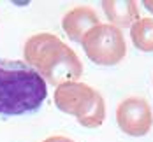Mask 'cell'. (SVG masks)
Wrapping results in <instances>:
<instances>
[{"instance_id": "obj_1", "label": "cell", "mask_w": 153, "mask_h": 142, "mask_svg": "<svg viewBox=\"0 0 153 142\" xmlns=\"http://www.w3.org/2000/svg\"><path fill=\"white\" fill-rule=\"evenodd\" d=\"M48 84L30 65L0 60V116H25L41 109Z\"/></svg>"}, {"instance_id": "obj_2", "label": "cell", "mask_w": 153, "mask_h": 142, "mask_svg": "<svg viewBox=\"0 0 153 142\" xmlns=\"http://www.w3.org/2000/svg\"><path fill=\"white\" fill-rule=\"evenodd\" d=\"M25 63L53 86L76 82L83 74V63L76 53L53 33H35L23 47Z\"/></svg>"}, {"instance_id": "obj_3", "label": "cell", "mask_w": 153, "mask_h": 142, "mask_svg": "<svg viewBox=\"0 0 153 142\" xmlns=\"http://www.w3.org/2000/svg\"><path fill=\"white\" fill-rule=\"evenodd\" d=\"M55 105L77 119L85 128H99L106 119V104L102 95L85 82H65L56 86Z\"/></svg>"}, {"instance_id": "obj_4", "label": "cell", "mask_w": 153, "mask_h": 142, "mask_svg": "<svg viewBox=\"0 0 153 142\" xmlns=\"http://www.w3.org/2000/svg\"><path fill=\"white\" fill-rule=\"evenodd\" d=\"M83 49L95 65L113 67L127 54V42L120 28L100 23L83 37Z\"/></svg>"}, {"instance_id": "obj_5", "label": "cell", "mask_w": 153, "mask_h": 142, "mask_svg": "<svg viewBox=\"0 0 153 142\" xmlns=\"http://www.w3.org/2000/svg\"><path fill=\"white\" fill-rule=\"evenodd\" d=\"M116 123L123 133L143 137L153 126V112L150 104L141 96L125 98L116 107Z\"/></svg>"}, {"instance_id": "obj_6", "label": "cell", "mask_w": 153, "mask_h": 142, "mask_svg": "<svg viewBox=\"0 0 153 142\" xmlns=\"http://www.w3.org/2000/svg\"><path fill=\"white\" fill-rule=\"evenodd\" d=\"M97 25H100V19L97 13L88 5H79V7L71 9L62 19L63 32L72 42H77V44H81L83 37Z\"/></svg>"}, {"instance_id": "obj_7", "label": "cell", "mask_w": 153, "mask_h": 142, "mask_svg": "<svg viewBox=\"0 0 153 142\" xmlns=\"http://www.w3.org/2000/svg\"><path fill=\"white\" fill-rule=\"evenodd\" d=\"M102 9L111 25L116 28L132 26L139 19L137 4L134 0H104Z\"/></svg>"}, {"instance_id": "obj_8", "label": "cell", "mask_w": 153, "mask_h": 142, "mask_svg": "<svg viewBox=\"0 0 153 142\" xmlns=\"http://www.w3.org/2000/svg\"><path fill=\"white\" fill-rule=\"evenodd\" d=\"M130 39L134 47L143 53H153V19L152 18H139L130 26Z\"/></svg>"}, {"instance_id": "obj_9", "label": "cell", "mask_w": 153, "mask_h": 142, "mask_svg": "<svg viewBox=\"0 0 153 142\" xmlns=\"http://www.w3.org/2000/svg\"><path fill=\"white\" fill-rule=\"evenodd\" d=\"M42 142H74V141H72V139H69V137H63V135H53V137L44 139Z\"/></svg>"}, {"instance_id": "obj_10", "label": "cell", "mask_w": 153, "mask_h": 142, "mask_svg": "<svg viewBox=\"0 0 153 142\" xmlns=\"http://www.w3.org/2000/svg\"><path fill=\"white\" fill-rule=\"evenodd\" d=\"M143 5H144L150 13H153V0H144V2H143Z\"/></svg>"}]
</instances>
